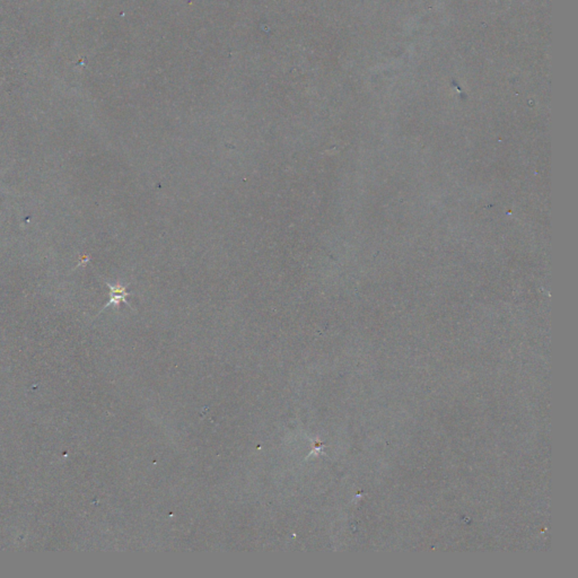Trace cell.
<instances>
[{
	"instance_id": "6da1fadb",
	"label": "cell",
	"mask_w": 578,
	"mask_h": 578,
	"mask_svg": "<svg viewBox=\"0 0 578 578\" xmlns=\"http://www.w3.org/2000/svg\"><path fill=\"white\" fill-rule=\"evenodd\" d=\"M108 287L110 288V291H111V293H110V294H111V298H110V302L106 304L104 309L110 307V305H115V307H118L121 303L128 304L126 298H127V296H129L130 294L127 291V286H122L121 284H108ZM128 305H129V304H128Z\"/></svg>"
}]
</instances>
